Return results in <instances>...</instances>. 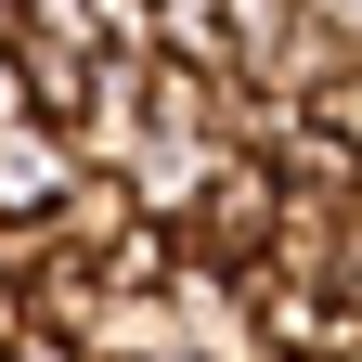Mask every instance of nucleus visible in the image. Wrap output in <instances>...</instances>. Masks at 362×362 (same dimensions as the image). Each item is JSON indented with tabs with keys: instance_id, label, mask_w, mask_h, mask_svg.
<instances>
[{
	"instance_id": "nucleus-8",
	"label": "nucleus",
	"mask_w": 362,
	"mask_h": 362,
	"mask_svg": "<svg viewBox=\"0 0 362 362\" xmlns=\"http://www.w3.org/2000/svg\"><path fill=\"white\" fill-rule=\"evenodd\" d=\"M310 117H324V129H349V143H362V52L337 65V90H324V104H310Z\"/></svg>"
},
{
	"instance_id": "nucleus-2",
	"label": "nucleus",
	"mask_w": 362,
	"mask_h": 362,
	"mask_svg": "<svg viewBox=\"0 0 362 362\" xmlns=\"http://www.w3.org/2000/svg\"><path fill=\"white\" fill-rule=\"evenodd\" d=\"M78 129H52V117H0V220H52L65 194H78Z\"/></svg>"
},
{
	"instance_id": "nucleus-1",
	"label": "nucleus",
	"mask_w": 362,
	"mask_h": 362,
	"mask_svg": "<svg viewBox=\"0 0 362 362\" xmlns=\"http://www.w3.org/2000/svg\"><path fill=\"white\" fill-rule=\"evenodd\" d=\"M272 220H285V168H272V156H220L207 194L181 207L168 233H181V259H207V272H259L272 259Z\"/></svg>"
},
{
	"instance_id": "nucleus-9",
	"label": "nucleus",
	"mask_w": 362,
	"mask_h": 362,
	"mask_svg": "<svg viewBox=\"0 0 362 362\" xmlns=\"http://www.w3.org/2000/svg\"><path fill=\"white\" fill-rule=\"evenodd\" d=\"M298 13H310V26H337L349 52H362V0H298Z\"/></svg>"
},
{
	"instance_id": "nucleus-5",
	"label": "nucleus",
	"mask_w": 362,
	"mask_h": 362,
	"mask_svg": "<svg viewBox=\"0 0 362 362\" xmlns=\"http://www.w3.org/2000/svg\"><path fill=\"white\" fill-rule=\"evenodd\" d=\"M78 13H90V39H104L117 65H156L168 52V13H156V0H78Z\"/></svg>"
},
{
	"instance_id": "nucleus-10",
	"label": "nucleus",
	"mask_w": 362,
	"mask_h": 362,
	"mask_svg": "<svg viewBox=\"0 0 362 362\" xmlns=\"http://www.w3.org/2000/svg\"><path fill=\"white\" fill-rule=\"evenodd\" d=\"M0 117H26V78H13V39H0Z\"/></svg>"
},
{
	"instance_id": "nucleus-3",
	"label": "nucleus",
	"mask_w": 362,
	"mask_h": 362,
	"mask_svg": "<svg viewBox=\"0 0 362 362\" xmlns=\"http://www.w3.org/2000/svg\"><path fill=\"white\" fill-rule=\"evenodd\" d=\"M129 220H156L143 194H129V168H78V194L52 207V246H78V259H104V246L129 233Z\"/></svg>"
},
{
	"instance_id": "nucleus-13",
	"label": "nucleus",
	"mask_w": 362,
	"mask_h": 362,
	"mask_svg": "<svg viewBox=\"0 0 362 362\" xmlns=\"http://www.w3.org/2000/svg\"><path fill=\"white\" fill-rule=\"evenodd\" d=\"M349 220H362V207H349Z\"/></svg>"
},
{
	"instance_id": "nucleus-11",
	"label": "nucleus",
	"mask_w": 362,
	"mask_h": 362,
	"mask_svg": "<svg viewBox=\"0 0 362 362\" xmlns=\"http://www.w3.org/2000/svg\"><path fill=\"white\" fill-rule=\"evenodd\" d=\"M13 324H26V298H0V337H13Z\"/></svg>"
},
{
	"instance_id": "nucleus-12",
	"label": "nucleus",
	"mask_w": 362,
	"mask_h": 362,
	"mask_svg": "<svg viewBox=\"0 0 362 362\" xmlns=\"http://www.w3.org/2000/svg\"><path fill=\"white\" fill-rule=\"evenodd\" d=\"M26 13H39V0H26Z\"/></svg>"
},
{
	"instance_id": "nucleus-4",
	"label": "nucleus",
	"mask_w": 362,
	"mask_h": 362,
	"mask_svg": "<svg viewBox=\"0 0 362 362\" xmlns=\"http://www.w3.org/2000/svg\"><path fill=\"white\" fill-rule=\"evenodd\" d=\"M220 39H233V78H272L298 39V0H220Z\"/></svg>"
},
{
	"instance_id": "nucleus-7",
	"label": "nucleus",
	"mask_w": 362,
	"mask_h": 362,
	"mask_svg": "<svg viewBox=\"0 0 362 362\" xmlns=\"http://www.w3.org/2000/svg\"><path fill=\"white\" fill-rule=\"evenodd\" d=\"M52 272V220H0V298H26Z\"/></svg>"
},
{
	"instance_id": "nucleus-6",
	"label": "nucleus",
	"mask_w": 362,
	"mask_h": 362,
	"mask_svg": "<svg viewBox=\"0 0 362 362\" xmlns=\"http://www.w3.org/2000/svg\"><path fill=\"white\" fill-rule=\"evenodd\" d=\"M156 13H168V52H181V65L233 78V39H220V0H156Z\"/></svg>"
}]
</instances>
